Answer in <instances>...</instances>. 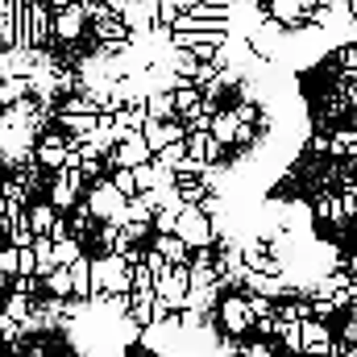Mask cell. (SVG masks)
<instances>
[{"instance_id":"1","label":"cell","mask_w":357,"mask_h":357,"mask_svg":"<svg viewBox=\"0 0 357 357\" xmlns=\"http://www.w3.org/2000/svg\"><path fill=\"white\" fill-rule=\"evenodd\" d=\"M175 237L187 250H212V245H216V229H212V220H208L199 208H183V212H178Z\"/></svg>"},{"instance_id":"2","label":"cell","mask_w":357,"mask_h":357,"mask_svg":"<svg viewBox=\"0 0 357 357\" xmlns=\"http://www.w3.org/2000/svg\"><path fill=\"white\" fill-rule=\"evenodd\" d=\"M216 320H220L225 341H241V337L254 328L250 307H245V295H220V303H216Z\"/></svg>"},{"instance_id":"3","label":"cell","mask_w":357,"mask_h":357,"mask_svg":"<svg viewBox=\"0 0 357 357\" xmlns=\"http://www.w3.org/2000/svg\"><path fill=\"white\" fill-rule=\"evenodd\" d=\"M146 162H154V154H150V146H146L142 133L121 137L116 150L108 154V167H112V171H137V167H146Z\"/></svg>"},{"instance_id":"4","label":"cell","mask_w":357,"mask_h":357,"mask_svg":"<svg viewBox=\"0 0 357 357\" xmlns=\"http://www.w3.org/2000/svg\"><path fill=\"white\" fill-rule=\"evenodd\" d=\"M187 158L199 162L204 171H216L225 162V146L212 137V133H187Z\"/></svg>"},{"instance_id":"5","label":"cell","mask_w":357,"mask_h":357,"mask_svg":"<svg viewBox=\"0 0 357 357\" xmlns=\"http://www.w3.org/2000/svg\"><path fill=\"white\" fill-rule=\"evenodd\" d=\"M142 137H146L150 154H158V150H167L175 142H187V129H183V121H146Z\"/></svg>"},{"instance_id":"6","label":"cell","mask_w":357,"mask_h":357,"mask_svg":"<svg viewBox=\"0 0 357 357\" xmlns=\"http://www.w3.org/2000/svg\"><path fill=\"white\" fill-rule=\"evenodd\" d=\"M191 282H187V270H167L158 282H154V295L171 307V312H183V299H187Z\"/></svg>"},{"instance_id":"7","label":"cell","mask_w":357,"mask_h":357,"mask_svg":"<svg viewBox=\"0 0 357 357\" xmlns=\"http://www.w3.org/2000/svg\"><path fill=\"white\" fill-rule=\"evenodd\" d=\"M121 208H125V199L116 195V187L112 183H96V191H91V199H88V212L91 216H100V220H116L121 216Z\"/></svg>"},{"instance_id":"8","label":"cell","mask_w":357,"mask_h":357,"mask_svg":"<svg viewBox=\"0 0 357 357\" xmlns=\"http://www.w3.org/2000/svg\"><path fill=\"white\" fill-rule=\"evenodd\" d=\"M79 187H84V175H79V171H59L54 187H50V199H54L59 208H75Z\"/></svg>"},{"instance_id":"9","label":"cell","mask_w":357,"mask_h":357,"mask_svg":"<svg viewBox=\"0 0 357 357\" xmlns=\"http://www.w3.org/2000/svg\"><path fill=\"white\" fill-rule=\"evenodd\" d=\"M208 175H212V171H208ZM178 178L175 183V195H178V204H183V208H199V204H204V199H208V195H212V178Z\"/></svg>"},{"instance_id":"10","label":"cell","mask_w":357,"mask_h":357,"mask_svg":"<svg viewBox=\"0 0 357 357\" xmlns=\"http://www.w3.org/2000/svg\"><path fill=\"white\" fill-rule=\"evenodd\" d=\"M195 112H220L216 104H204V96L191 88V84H183L175 91V116L178 121H187V116H195Z\"/></svg>"},{"instance_id":"11","label":"cell","mask_w":357,"mask_h":357,"mask_svg":"<svg viewBox=\"0 0 357 357\" xmlns=\"http://www.w3.org/2000/svg\"><path fill=\"white\" fill-rule=\"evenodd\" d=\"M167 266H175V270H187V262H191V250L178 241V237H154V245H150Z\"/></svg>"},{"instance_id":"12","label":"cell","mask_w":357,"mask_h":357,"mask_svg":"<svg viewBox=\"0 0 357 357\" xmlns=\"http://www.w3.org/2000/svg\"><path fill=\"white\" fill-rule=\"evenodd\" d=\"M312 216H316V220H328V225H337V229H345V225H349V216H345V208H341V195H333V191L316 195Z\"/></svg>"},{"instance_id":"13","label":"cell","mask_w":357,"mask_h":357,"mask_svg":"<svg viewBox=\"0 0 357 357\" xmlns=\"http://www.w3.org/2000/svg\"><path fill=\"white\" fill-rule=\"evenodd\" d=\"M142 108H146V116L150 121H178L175 116V96L171 91H146V100H142Z\"/></svg>"},{"instance_id":"14","label":"cell","mask_w":357,"mask_h":357,"mask_svg":"<svg viewBox=\"0 0 357 357\" xmlns=\"http://www.w3.org/2000/svg\"><path fill=\"white\" fill-rule=\"evenodd\" d=\"M328 345H333L328 324H320V320H303V354H328Z\"/></svg>"},{"instance_id":"15","label":"cell","mask_w":357,"mask_h":357,"mask_svg":"<svg viewBox=\"0 0 357 357\" xmlns=\"http://www.w3.org/2000/svg\"><path fill=\"white\" fill-rule=\"evenodd\" d=\"M25 225H29V233H33V237H50V233H54V225H59V216H54V208H50V204H38V208H29V212H25Z\"/></svg>"},{"instance_id":"16","label":"cell","mask_w":357,"mask_h":357,"mask_svg":"<svg viewBox=\"0 0 357 357\" xmlns=\"http://www.w3.org/2000/svg\"><path fill=\"white\" fill-rule=\"evenodd\" d=\"M328 158H349V162H357V129L328 133Z\"/></svg>"},{"instance_id":"17","label":"cell","mask_w":357,"mask_h":357,"mask_svg":"<svg viewBox=\"0 0 357 357\" xmlns=\"http://www.w3.org/2000/svg\"><path fill=\"white\" fill-rule=\"evenodd\" d=\"M278 349L291 357H303V324H278Z\"/></svg>"},{"instance_id":"18","label":"cell","mask_w":357,"mask_h":357,"mask_svg":"<svg viewBox=\"0 0 357 357\" xmlns=\"http://www.w3.org/2000/svg\"><path fill=\"white\" fill-rule=\"evenodd\" d=\"M54 29H59V38H79V29H84V13H79V4H75V8H63V13L54 17Z\"/></svg>"},{"instance_id":"19","label":"cell","mask_w":357,"mask_h":357,"mask_svg":"<svg viewBox=\"0 0 357 357\" xmlns=\"http://www.w3.org/2000/svg\"><path fill=\"white\" fill-rule=\"evenodd\" d=\"M233 133H237V116H233V112H216V116H212V137H216L220 146H233Z\"/></svg>"},{"instance_id":"20","label":"cell","mask_w":357,"mask_h":357,"mask_svg":"<svg viewBox=\"0 0 357 357\" xmlns=\"http://www.w3.org/2000/svg\"><path fill=\"white\" fill-rule=\"evenodd\" d=\"M337 54H333V63H337V75L341 79H349L357 75V46H333Z\"/></svg>"},{"instance_id":"21","label":"cell","mask_w":357,"mask_h":357,"mask_svg":"<svg viewBox=\"0 0 357 357\" xmlns=\"http://www.w3.org/2000/svg\"><path fill=\"white\" fill-rule=\"evenodd\" d=\"M183 158H187V142H175V146H167V150H158V154H154V162H158V167H167V171H178V167H183Z\"/></svg>"},{"instance_id":"22","label":"cell","mask_w":357,"mask_h":357,"mask_svg":"<svg viewBox=\"0 0 357 357\" xmlns=\"http://www.w3.org/2000/svg\"><path fill=\"white\" fill-rule=\"evenodd\" d=\"M320 108H324V116H328V121H337V116H345V112H349V100L341 96V88H333V91H324V104H320Z\"/></svg>"},{"instance_id":"23","label":"cell","mask_w":357,"mask_h":357,"mask_svg":"<svg viewBox=\"0 0 357 357\" xmlns=\"http://www.w3.org/2000/svg\"><path fill=\"white\" fill-rule=\"evenodd\" d=\"M245 307H250V320H254V324H258L262 316H274V303L262 299V295H245Z\"/></svg>"},{"instance_id":"24","label":"cell","mask_w":357,"mask_h":357,"mask_svg":"<svg viewBox=\"0 0 357 357\" xmlns=\"http://www.w3.org/2000/svg\"><path fill=\"white\" fill-rule=\"evenodd\" d=\"M46 287L54 291V295H71V274H67V266H59L50 278H46Z\"/></svg>"},{"instance_id":"25","label":"cell","mask_w":357,"mask_h":357,"mask_svg":"<svg viewBox=\"0 0 357 357\" xmlns=\"http://www.w3.org/2000/svg\"><path fill=\"white\" fill-rule=\"evenodd\" d=\"M241 357H282V354H278L274 345H262V341H258V345H241Z\"/></svg>"},{"instance_id":"26","label":"cell","mask_w":357,"mask_h":357,"mask_svg":"<svg viewBox=\"0 0 357 357\" xmlns=\"http://www.w3.org/2000/svg\"><path fill=\"white\" fill-rule=\"evenodd\" d=\"M254 333H258V337H278V316H262V320L254 324Z\"/></svg>"},{"instance_id":"27","label":"cell","mask_w":357,"mask_h":357,"mask_svg":"<svg viewBox=\"0 0 357 357\" xmlns=\"http://www.w3.org/2000/svg\"><path fill=\"white\" fill-rule=\"evenodd\" d=\"M258 137V125H237V133H233V146H250Z\"/></svg>"},{"instance_id":"28","label":"cell","mask_w":357,"mask_h":357,"mask_svg":"<svg viewBox=\"0 0 357 357\" xmlns=\"http://www.w3.org/2000/svg\"><path fill=\"white\" fill-rule=\"evenodd\" d=\"M295 4H299V8H303V13H307V17H312V13H316V4H320V0H295Z\"/></svg>"},{"instance_id":"29","label":"cell","mask_w":357,"mask_h":357,"mask_svg":"<svg viewBox=\"0 0 357 357\" xmlns=\"http://www.w3.org/2000/svg\"><path fill=\"white\" fill-rule=\"evenodd\" d=\"M303 357H328V354H303Z\"/></svg>"}]
</instances>
